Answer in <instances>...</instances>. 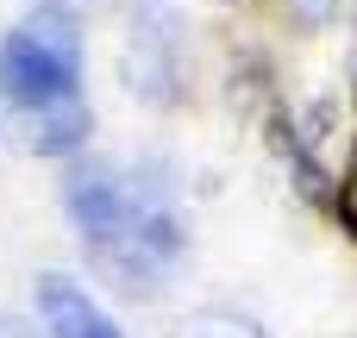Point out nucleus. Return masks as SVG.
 I'll list each match as a JSON object with an SVG mask.
<instances>
[{
	"instance_id": "20e7f679",
	"label": "nucleus",
	"mask_w": 357,
	"mask_h": 338,
	"mask_svg": "<svg viewBox=\"0 0 357 338\" xmlns=\"http://www.w3.org/2000/svg\"><path fill=\"white\" fill-rule=\"evenodd\" d=\"M38 314L50 338H119V326L100 314V301L75 282V276H38Z\"/></svg>"
},
{
	"instance_id": "0eeeda50",
	"label": "nucleus",
	"mask_w": 357,
	"mask_h": 338,
	"mask_svg": "<svg viewBox=\"0 0 357 338\" xmlns=\"http://www.w3.org/2000/svg\"><path fill=\"white\" fill-rule=\"evenodd\" d=\"M0 338H13V332H6V326H0Z\"/></svg>"
},
{
	"instance_id": "f257e3e1",
	"label": "nucleus",
	"mask_w": 357,
	"mask_h": 338,
	"mask_svg": "<svg viewBox=\"0 0 357 338\" xmlns=\"http://www.w3.org/2000/svg\"><path fill=\"white\" fill-rule=\"evenodd\" d=\"M0 119L38 157H63L88 138L82 31L56 0L25 13L0 44Z\"/></svg>"
},
{
	"instance_id": "423d86ee",
	"label": "nucleus",
	"mask_w": 357,
	"mask_h": 338,
	"mask_svg": "<svg viewBox=\"0 0 357 338\" xmlns=\"http://www.w3.org/2000/svg\"><path fill=\"white\" fill-rule=\"evenodd\" d=\"M333 213H339V226L357 238V157H351V169H345V182L333 188Z\"/></svg>"
},
{
	"instance_id": "7ed1b4c3",
	"label": "nucleus",
	"mask_w": 357,
	"mask_h": 338,
	"mask_svg": "<svg viewBox=\"0 0 357 338\" xmlns=\"http://www.w3.org/2000/svg\"><path fill=\"white\" fill-rule=\"evenodd\" d=\"M119 69L138 100L169 107L182 94V13L169 0H132V31L119 50Z\"/></svg>"
},
{
	"instance_id": "f03ea898",
	"label": "nucleus",
	"mask_w": 357,
	"mask_h": 338,
	"mask_svg": "<svg viewBox=\"0 0 357 338\" xmlns=\"http://www.w3.org/2000/svg\"><path fill=\"white\" fill-rule=\"evenodd\" d=\"M63 207H69L94 270L113 276V289H132V295L163 289V276L182 257V220L157 194H144L132 176H113L107 163H82L63 182Z\"/></svg>"
},
{
	"instance_id": "39448f33",
	"label": "nucleus",
	"mask_w": 357,
	"mask_h": 338,
	"mask_svg": "<svg viewBox=\"0 0 357 338\" xmlns=\"http://www.w3.org/2000/svg\"><path fill=\"white\" fill-rule=\"evenodd\" d=\"M176 338H270L251 314H232V307H195L182 326H176Z\"/></svg>"
}]
</instances>
